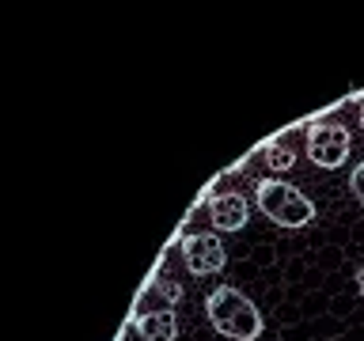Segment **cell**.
Instances as JSON below:
<instances>
[{"label": "cell", "mask_w": 364, "mask_h": 341, "mask_svg": "<svg viewBox=\"0 0 364 341\" xmlns=\"http://www.w3.org/2000/svg\"><path fill=\"white\" fill-rule=\"evenodd\" d=\"M209 220L216 232H243L250 220V201L243 193H213L209 197Z\"/></svg>", "instance_id": "5b68a950"}, {"label": "cell", "mask_w": 364, "mask_h": 341, "mask_svg": "<svg viewBox=\"0 0 364 341\" xmlns=\"http://www.w3.org/2000/svg\"><path fill=\"white\" fill-rule=\"evenodd\" d=\"M357 288H360V296H364V266L357 269Z\"/></svg>", "instance_id": "9c48e42d"}, {"label": "cell", "mask_w": 364, "mask_h": 341, "mask_svg": "<svg viewBox=\"0 0 364 341\" xmlns=\"http://www.w3.org/2000/svg\"><path fill=\"white\" fill-rule=\"evenodd\" d=\"M262 159H266V167H269V170H292V163H296V152H292L289 144L273 141V144H266V152H262Z\"/></svg>", "instance_id": "52a82bcc"}, {"label": "cell", "mask_w": 364, "mask_h": 341, "mask_svg": "<svg viewBox=\"0 0 364 341\" xmlns=\"http://www.w3.org/2000/svg\"><path fill=\"white\" fill-rule=\"evenodd\" d=\"M255 201L277 227H304V224L315 220L311 197H304V193L284 178H262L258 190H255Z\"/></svg>", "instance_id": "7a4b0ae2"}, {"label": "cell", "mask_w": 364, "mask_h": 341, "mask_svg": "<svg viewBox=\"0 0 364 341\" xmlns=\"http://www.w3.org/2000/svg\"><path fill=\"white\" fill-rule=\"evenodd\" d=\"M136 334H141V341H175L178 337V315L175 307H152L148 315H136Z\"/></svg>", "instance_id": "8992f818"}, {"label": "cell", "mask_w": 364, "mask_h": 341, "mask_svg": "<svg viewBox=\"0 0 364 341\" xmlns=\"http://www.w3.org/2000/svg\"><path fill=\"white\" fill-rule=\"evenodd\" d=\"M357 107H360V118H357V121H360V129H364V95L357 99Z\"/></svg>", "instance_id": "30bf717a"}, {"label": "cell", "mask_w": 364, "mask_h": 341, "mask_svg": "<svg viewBox=\"0 0 364 341\" xmlns=\"http://www.w3.org/2000/svg\"><path fill=\"white\" fill-rule=\"evenodd\" d=\"M349 193L360 201V209H364V163L353 167V175H349Z\"/></svg>", "instance_id": "ba28073f"}, {"label": "cell", "mask_w": 364, "mask_h": 341, "mask_svg": "<svg viewBox=\"0 0 364 341\" xmlns=\"http://www.w3.org/2000/svg\"><path fill=\"white\" fill-rule=\"evenodd\" d=\"M205 315L213 330L232 341H258L262 337V311L232 284H220L205 296Z\"/></svg>", "instance_id": "6da1fadb"}, {"label": "cell", "mask_w": 364, "mask_h": 341, "mask_svg": "<svg viewBox=\"0 0 364 341\" xmlns=\"http://www.w3.org/2000/svg\"><path fill=\"white\" fill-rule=\"evenodd\" d=\"M353 136L341 121H311L307 125V159L323 170H334L349 159Z\"/></svg>", "instance_id": "3957f363"}, {"label": "cell", "mask_w": 364, "mask_h": 341, "mask_svg": "<svg viewBox=\"0 0 364 341\" xmlns=\"http://www.w3.org/2000/svg\"><path fill=\"white\" fill-rule=\"evenodd\" d=\"M182 261L193 277H209V273H220L228 266V250L213 232H193L182 239Z\"/></svg>", "instance_id": "277c9868"}]
</instances>
